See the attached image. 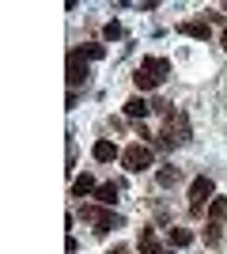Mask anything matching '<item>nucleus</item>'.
Instances as JSON below:
<instances>
[{
    "instance_id": "17",
    "label": "nucleus",
    "mask_w": 227,
    "mask_h": 254,
    "mask_svg": "<svg viewBox=\"0 0 227 254\" xmlns=\"http://www.w3.org/2000/svg\"><path fill=\"white\" fill-rule=\"evenodd\" d=\"M84 53L91 61H98V57H106V46H84Z\"/></svg>"
},
{
    "instance_id": "18",
    "label": "nucleus",
    "mask_w": 227,
    "mask_h": 254,
    "mask_svg": "<svg viewBox=\"0 0 227 254\" xmlns=\"http://www.w3.org/2000/svg\"><path fill=\"white\" fill-rule=\"evenodd\" d=\"M110 38V42H114V38H121V23H106V31H102Z\"/></svg>"
},
{
    "instance_id": "5",
    "label": "nucleus",
    "mask_w": 227,
    "mask_h": 254,
    "mask_svg": "<svg viewBox=\"0 0 227 254\" xmlns=\"http://www.w3.org/2000/svg\"><path fill=\"white\" fill-rule=\"evenodd\" d=\"M80 216H84L87 224H95V232H98V235H106L110 228H118V216H114L110 209H95V205H84V209H80Z\"/></svg>"
},
{
    "instance_id": "20",
    "label": "nucleus",
    "mask_w": 227,
    "mask_h": 254,
    "mask_svg": "<svg viewBox=\"0 0 227 254\" xmlns=\"http://www.w3.org/2000/svg\"><path fill=\"white\" fill-rule=\"evenodd\" d=\"M224 50H227V31H224Z\"/></svg>"
},
{
    "instance_id": "12",
    "label": "nucleus",
    "mask_w": 227,
    "mask_h": 254,
    "mask_svg": "<svg viewBox=\"0 0 227 254\" xmlns=\"http://www.w3.org/2000/svg\"><path fill=\"white\" fill-rule=\"evenodd\" d=\"M140 254H163L159 251V239H155L151 228H140Z\"/></svg>"
},
{
    "instance_id": "8",
    "label": "nucleus",
    "mask_w": 227,
    "mask_h": 254,
    "mask_svg": "<svg viewBox=\"0 0 227 254\" xmlns=\"http://www.w3.org/2000/svg\"><path fill=\"white\" fill-rule=\"evenodd\" d=\"M91 156H95V163H114L121 152H118L114 140H95V144H91Z\"/></svg>"
},
{
    "instance_id": "16",
    "label": "nucleus",
    "mask_w": 227,
    "mask_h": 254,
    "mask_svg": "<svg viewBox=\"0 0 227 254\" xmlns=\"http://www.w3.org/2000/svg\"><path fill=\"white\" fill-rule=\"evenodd\" d=\"M220 228H224V224H212V220H208V228H205V243H208V247L220 243Z\"/></svg>"
},
{
    "instance_id": "19",
    "label": "nucleus",
    "mask_w": 227,
    "mask_h": 254,
    "mask_svg": "<svg viewBox=\"0 0 227 254\" xmlns=\"http://www.w3.org/2000/svg\"><path fill=\"white\" fill-rule=\"evenodd\" d=\"M110 254H129V247H121V243H118V247H110Z\"/></svg>"
},
{
    "instance_id": "14",
    "label": "nucleus",
    "mask_w": 227,
    "mask_h": 254,
    "mask_svg": "<svg viewBox=\"0 0 227 254\" xmlns=\"http://www.w3.org/2000/svg\"><path fill=\"white\" fill-rule=\"evenodd\" d=\"M178 179H182L178 167H159L155 171V182H159V186H178Z\"/></svg>"
},
{
    "instance_id": "9",
    "label": "nucleus",
    "mask_w": 227,
    "mask_h": 254,
    "mask_svg": "<svg viewBox=\"0 0 227 254\" xmlns=\"http://www.w3.org/2000/svg\"><path fill=\"white\" fill-rule=\"evenodd\" d=\"M148 110H155V103H148L144 95H133L129 103H125V114L129 118H148Z\"/></svg>"
},
{
    "instance_id": "4",
    "label": "nucleus",
    "mask_w": 227,
    "mask_h": 254,
    "mask_svg": "<svg viewBox=\"0 0 227 254\" xmlns=\"http://www.w3.org/2000/svg\"><path fill=\"white\" fill-rule=\"evenodd\" d=\"M189 140V122H185V114H167V129H163L159 144H185Z\"/></svg>"
},
{
    "instance_id": "3",
    "label": "nucleus",
    "mask_w": 227,
    "mask_h": 254,
    "mask_svg": "<svg viewBox=\"0 0 227 254\" xmlns=\"http://www.w3.org/2000/svg\"><path fill=\"white\" fill-rule=\"evenodd\" d=\"M151 159H155L151 148L144 144V140H136V144H129V148L121 152V167L129 171V175H140L144 167H151Z\"/></svg>"
},
{
    "instance_id": "6",
    "label": "nucleus",
    "mask_w": 227,
    "mask_h": 254,
    "mask_svg": "<svg viewBox=\"0 0 227 254\" xmlns=\"http://www.w3.org/2000/svg\"><path fill=\"white\" fill-rule=\"evenodd\" d=\"M65 72H68V87H80V84H87V76H91V68H87V61H84V50H72L68 53V64H65Z\"/></svg>"
},
{
    "instance_id": "13",
    "label": "nucleus",
    "mask_w": 227,
    "mask_h": 254,
    "mask_svg": "<svg viewBox=\"0 0 227 254\" xmlns=\"http://www.w3.org/2000/svg\"><path fill=\"white\" fill-rule=\"evenodd\" d=\"M208 220H212V224L227 220V197H212V205H208Z\"/></svg>"
},
{
    "instance_id": "21",
    "label": "nucleus",
    "mask_w": 227,
    "mask_h": 254,
    "mask_svg": "<svg viewBox=\"0 0 227 254\" xmlns=\"http://www.w3.org/2000/svg\"><path fill=\"white\" fill-rule=\"evenodd\" d=\"M163 254H174V251H163Z\"/></svg>"
},
{
    "instance_id": "15",
    "label": "nucleus",
    "mask_w": 227,
    "mask_h": 254,
    "mask_svg": "<svg viewBox=\"0 0 227 254\" xmlns=\"http://www.w3.org/2000/svg\"><path fill=\"white\" fill-rule=\"evenodd\" d=\"M167 239H171V247H178V251H182V247L193 243V232H189V228H171V235H167Z\"/></svg>"
},
{
    "instance_id": "1",
    "label": "nucleus",
    "mask_w": 227,
    "mask_h": 254,
    "mask_svg": "<svg viewBox=\"0 0 227 254\" xmlns=\"http://www.w3.org/2000/svg\"><path fill=\"white\" fill-rule=\"evenodd\" d=\"M167 72H171V61H163V57H144L140 68H136V76H133V84H136V91H155V87L167 80Z\"/></svg>"
},
{
    "instance_id": "2",
    "label": "nucleus",
    "mask_w": 227,
    "mask_h": 254,
    "mask_svg": "<svg viewBox=\"0 0 227 254\" xmlns=\"http://www.w3.org/2000/svg\"><path fill=\"white\" fill-rule=\"evenodd\" d=\"M212 197H216V182L208 179V175H197L193 186H189V212H193V216H201V212H205V205H212Z\"/></svg>"
},
{
    "instance_id": "7",
    "label": "nucleus",
    "mask_w": 227,
    "mask_h": 254,
    "mask_svg": "<svg viewBox=\"0 0 227 254\" xmlns=\"http://www.w3.org/2000/svg\"><path fill=\"white\" fill-rule=\"evenodd\" d=\"M178 31L185 34V38H197V42H208V34H212V27H208V19H185Z\"/></svg>"
},
{
    "instance_id": "11",
    "label": "nucleus",
    "mask_w": 227,
    "mask_h": 254,
    "mask_svg": "<svg viewBox=\"0 0 227 254\" xmlns=\"http://www.w3.org/2000/svg\"><path fill=\"white\" fill-rule=\"evenodd\" d=\"M95 201L98 205H114L118 201V182H102V186L95 190Z\"/></svg>"
},
{
    "instance_id": "10",
    "label": "nucleus",
    "mask_w": 227,
    "mask_h": 254,
    "mask_svg": "<svg viewBox=\"0 0 227 254\" xmlns=\"http://www.w3.org/2000/svg\"><path fill=\"white\" fill-rule=\"evenodd\" d=\"M95 190H98V186H95V179H91L87 171L72 179V197H87V193H95Z\"/></svg>"
}]
</instances>
